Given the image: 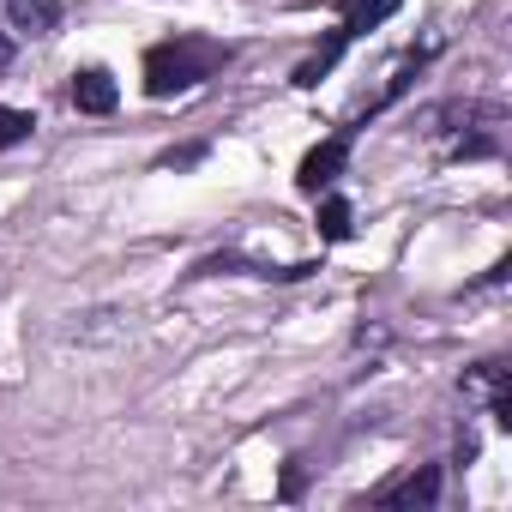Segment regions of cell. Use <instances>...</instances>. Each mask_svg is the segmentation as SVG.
Returning a JSON list of instances; mask_svg holds the SVG:
<instances>
[{
    "label": "cell",
    "instance_id": "obj_6",
    "mask_svg": "<svg viewBox=\"0 0 512 512\" xmlns=\"http://www.w3.org/2000/svg\"><path fill=\"white\" fill-rule=\"evenodd\" d=\"M344 7H350L344 37H362V31H374L380 19H392V13H398V0H344Z\"/></svg>",
    "mask_w": 512,
    "mask_h": 512
},
{
    "label": "cell",
    "instance_id": "obj_4",
    "mask_svg": "<svg viewBox=\"0 0 512 512\" xmlns=\"http://www.w3.org/2000/svg\"><path fill=\"white\" fill-rule=\"evenodd\" d=\"M7 25L25 31V37H49L61 25V7L55 0H7Z\"/></svg>",
    "mask_w": 512,
    "mask_h": 512
},
{
    "label": "cell",
    "instance_id": "obj_2",
    "mask_svg": "<svg viewBox=\"0 0 512 512\" xmlns=\"http://www.w3.org/2000/svg\"><path fill=\"white\" fill-rule=\"evenodd\" d=\"M344 157H350V133H332L326 145H314V151L302 157V169H296V187L320 199V193H326V187L344 175Z\"/></svg>",
    "mask_w": 512,
    "mask_h": 512
},
{
    "label": "cell",
    "instance_id": "obj_3",
    "mask_svg": "<svg viewBox=\"0 0 512 512\" xmlns=\"http://www.w3.org/2000/svg\"><path fill=\"white\" fill-rule=\"evenodd\" d=\"M115 103H121V91H115V79H109L103 67L73 73V109H79V115H109Z\"/></svg>",
    "mask_w": 512,
    "mask_h": 512
},
{
    "label": "cell",
    "instance_id": "obj_9",
    "mask_svg": "<svg viewBox=\"0 0 512 512\" xmlns=\"http://www.w3.org/2000/svg\"><path fill=\"white\" fill-rule=\"evenodd\" d=\"M31 127H37V121H31L25 109H7V103H0V151L25 145V139H31Z\"/></svg>",
    "mask_w": 512,
    "mask_h": 512
},
{
    "label": "cell",
    "instance_id": "obj_11",
    "mask_svg": "<svg viewBox=\"0 0 512 512\" xmlns=\"http://www.w3.org/2000/svg\"><path fill=\"white\" fill-rule=\"evenodd\" d=\"M338 7H344V0H338Z\"/></svg>",
    "mask_w": 512,
    "mask_h": 512
},
{
    "label": "cell",
    "instance_id": "obj_1",
    "mask_svg": "<svg viewBox=\"0 0 512 512\" xmlns=\"http://www.w3.org/2000/svg\"><path fill=\"white\" fill-rule=\"evenodd\" d=\"M223 61H229V49L211 43V37H175V43H157V49L145 55V91H151V97L193 91V85L211 79Z\"/></svg>",
    "mask_w": 512,
    "mask_h": 512
},
{
    "label": "cell",
    "instance_id": "obj_5",
    "mask_svg": "<svg viewBox=\"0 0 512 512\" xmlns=\"http://www.w3.org/2000/svg\"><path fill=\"white\" fill-rule=\"evenodd\" d=\"M380 500H386V506H434V500H440V470H434V464H422L416 476H404V482H398V488H386Z\"/></svg>",
    "mask_w": 512,
    "mask_h": 512
},
{
    "label": "cell",
    "instance_id": "obj_10",
    "mask_svg": "<svg viewBox=\"0 0 512 512\" xmlns=\"http://www.w3.org/2000/svg\"><path fill=\"white\" fill-rule=\"evenodd\" d=\"M13 67V43H7V31H0V73Z\"/></svg>",
    "mask_w": 512,
    "mask_h": 512
},
{
    "label": "cell",
    "instance_id": "obj_7",
    "mask_svg": "<svg viewBox=\"0 0 512 512\" xmlns=\"http://www.w3.org/2000/svg\"><path fill=\"white\" fill-rule=\"evenodd\" d=\"M350 229H356L350 199H320V235L326 241H350Z\"/></svg>",
    "mask_w": 512,
    "mask_h": 512
},
{
    "label": "cell",
    "instance_id": "obj_8",
    "mask_svg": "<svg viewBox=\"0 0 512 512\" xmlns=\"http://www.w3.org/2000/svg\"><path fill=\"white\" fill-rule=\"evenodd\" d=\"M344 43H350V37H344V31H332V43H326L314 61H302V67H296V85H302V91H308V85H320V73H332V61L344 55Z\"/></svg>",
    "mask_w": 512,
    "mask_h": 512
}]
</instances>
